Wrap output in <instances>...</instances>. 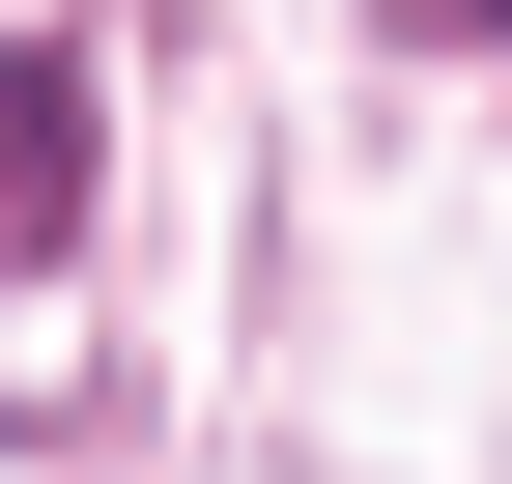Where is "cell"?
Returning a JSON list of instances; mask_svg holds the SVG:
<instances>
[{
  "label": "cell",
  "instance_id": "6da1fadb",
  "mask_svg": "<svg viewBox=\"0 0 512 484\" xmlns=\"http://www.w3.org/2000/svg\"><path fill=\"white\" fill-rule=\"evenodd\" d=\"M86 228V57H0V285Z\"/></svg>",
  "mask_w": 512,
  "mask_h": 484
},
{
  "label": "cell",
  "instance_id": "7a4b0ae2",
  "mask_svg": "<svg viewBox=\"0 0 512 484\" xmlns=\"http://www.w3.org/2000/svg\"><path fill=\"white\" fill-rule=\"evenodd\" d=\"M456 29H512V0H456Z\"/></svg>",
  "mask_w": 512,
  "mask_h": 484
}]
</instances>
